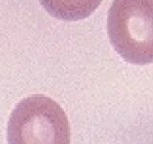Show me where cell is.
I'll list each match as a JSON object with an SVG mask.
<instances>
[{
  "mask_svg": "<svg viewBox=\"0 0 153 144\" xmlns=\"http://www.w3.org/2000/svg\"><path fill=\"white\" fill-rule=\"evenodd\" d=\"M107 31L114 49L127 63H153V0H114Z\"/></svg>",
  "mask_w": 153,
  "mask_h": 144,
  "instance_id": "1",
  "label": "cell"
},
{
  "mask_svg": "<svg viewBox=\"0 0 153 144\" xmlns=\"http://www.w3.org/2000/svg\"><path fill=\"white\" fill-rule=\"evenodd\" d=\"M69 120L63 109L45 95L20 101L11 113L9 144H70Z\"/></svg>",
  "mask_w": 153,
  "mask_h": 144,
  "instance_id": "2",
  "label": "cell"
},
{
  "mask_svg": "<svg viewBox=\"0 0 153 144\" xmlns=\"http://www.w3.org/2000/svg\"><path fill=\"white\" fill-rule=\"evenodd\" d=\"M43 8L56 18L76 21L91 16L102 0H39Z\"/></svg>",
  "mask_w": 153,
  "mask_h": 144,
  "instance_id": "3",
  "label": "cell"
}]
</instances>
